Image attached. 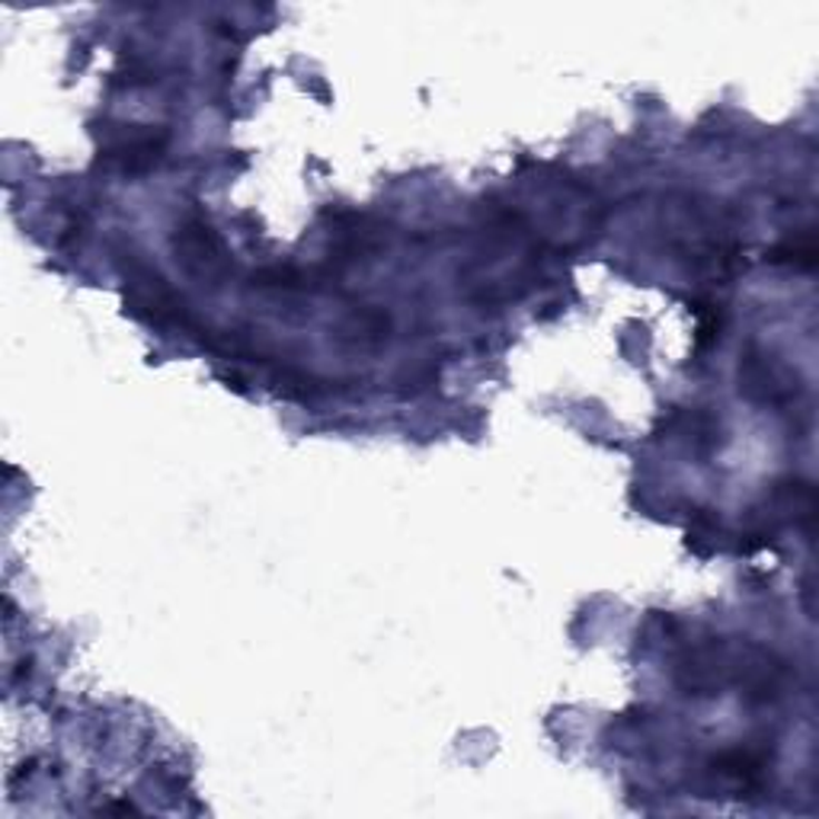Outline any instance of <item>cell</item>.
Listing matches in <instances>:
<instances>
[{"instance_id":"6da1fadb","label":"cell","mask_w":819,"mask_h":819,"mask_svg":"<svg viewBox=\"0 0 819 819\" xmlns=\"http://www.w3.org/2000/svg\"><path fill=\"white\" fill-rule=\"evenodd\" d=\"M717 774L733 781L737 788L746 791H756L766 778V756L762 752H749V749H733V752H723L714 762Z\"/></svg>"}]
</instances>
